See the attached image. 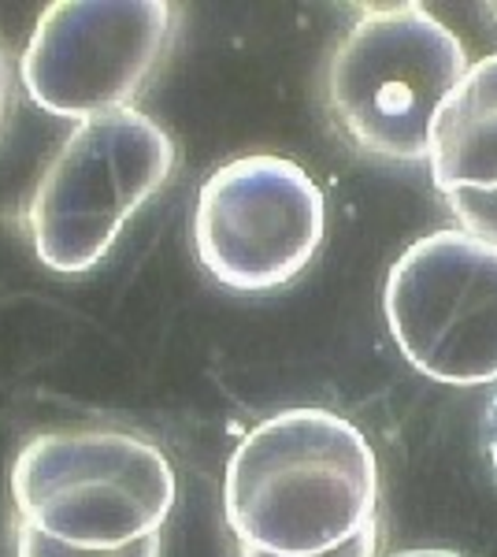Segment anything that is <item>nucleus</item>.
<instances>
[{
    "label": "nucleus",
    "instance_id": "0eeeda50",
    "mask_svg": "<svg viewBox=\"0 0 497 557\" xmlns=\"http://www.w3.org/2000/svg\"><path fill=\"white\" fill-rule=\"evenodd\" d=\"M327 209L315 178L286 157H241L204 178L194 249L204 272L238 294L294 283L323 246Z\"/></svg>",
    "mask_w": 497,
    "mask_h": 557
},
{
    "label": "nucleus",
    "instance_id": "f03ea898",
    "mask_svg": "<svg viewBox=\"0 0 497 557\" xmlns=\"http://www.w3.org/2000/svg\"><path fill=\"white\" fill-rule=\"evenodd\" d=\"M468 75L464 45L415 0L368 4L327 64V112L360 152L431 157V131Z\"/></svg>",
    "mask_w": 497,
    "mask_h": 557
},
{
    "label": "nucleus",
    "instance_id": "423d86ee",
    "mask_svg": "<svg viewBox=\"0 0 497 557\" xmlns=\"http://www.w3.org/2000/svg\"><path fill=\"white\" fill-rule=\"evenodd\" d=\"M175 38L167 0H52L23 52L30 101L63 120L131 108Z\"/></svg>",
    "mask_w": 497,
    "mask_h": 557
},
{
    "label": "nucleus",
    "instance_id": "f257e3e1",
    "mask_svg": "<svg viewBox=\"0 0 497 557\" xmlns=\"http://www.w3.org/2000/svg\"><path fill=\"white\" fill-rule=\"evenodd\" d=\"M378 465L364 431L331 409L260 420L231 454L223 513L238 546L320 554L375 520Z\"/></svg>",
    "mask_w": 497,
    "mask_h": 557
},
{
    "label": "nucleus",
    "instance_id": "2eb2a0df",
    "mask_svg": "<svg viewBox=\"0 0 497 557\" xmlns=\"http://www.w3.org/2000/svg\"><path fill=\"white\" fill-rule=\"evenodd\" d=\"M486 12H490V15H494V20H497V4H486Z\"/></svg>",
    "mask_w": 497,
    "mask_h": 557
},
{
    "label": "nucleus",
    "instance_id": "f8f14e48",
    "mask_svg": "<svg viewBox=\"0 0 497 557\" xmlns=\"http://www.w3.org/2000/svg\"><path fill=\"white\" fill-rule=\"evenodd\" d=\"M483 443H486V457L494 465V475H497V394L486 406V417H483Z\"/></svg>",
    "mask_w": 497,
    "mask_h": 557
},
{
    "label": "nucleus",
    "instance_id": "20e7f679",
    "mask_svg": "<svg viewBox=\"0 0 497 557\" xmlns=\"http://www.w3.org/2000/svg\"><path fill=\"white\" fill-rule=\"evenodd\" d=\"M171 172L175 141L146 112L123 108L83 120L34 186L26 209L34 253L60 275L89 272Z\"/></svg>",
    "mask_w": 497,
    "mask_h": 557
},
{
    "label": "nucleus",
    "instance_id": "6e6552de",
    "mask_svg": "<svg viewBox=\"0 0 497 557\" xmlns=\"http://www.w3.org/2000/svg\"><path fill=\"white\" fill-rule=\"evenodd\" d=\"M427 160L442 194L497 190V52L468 67L442 104Z\"/></svg>",
    "mask_w": 497,
    "mask_h": 557
},
{
    "label": "nucleus",
    "instance_id": "4468645a",
    "mask_svg": "<svg viewBox=\"0 0 497 557\" xmlns=\"http://www.w3.org/2000/svg\"><path fill=\"white\" fill-rule=\"evenodd\" d=\"M390 557H464L457 550H438V546H423V550H397Z\"/></svg>",
    "mask_w": 497,
    "mask_h": 557
},
{
    "label": "nucleus",
    "instance_id": "7ed1b4c3",
    "mask_svg": "<svg viewBox=\"0 0 497 557\" xmlns=\"http://www.w3.org/2000/svg\"><path fill=\"white\" fill-rule=\"evenodd\" d=\"M15 517L26 528L89 550L157 535L175 509V469L160 446L131 431H49L12 465Z\"/></svg>",
    "mask_w": 497,
    "mask_h": 557
},
{
    "label": "nucleus",
    "instance_id": "9b49d317",
    "mask_svg": "<svg viewBox=\"0 0 497 557\" xmlns=\"http://www.w3.org/2000/svg\"><path fill=\"white\" fill-rule=\"evenodd\" d=\"M375 550H378V524L372 520V524H364L346 543L320 554H264V550H252V546H238V557H375Z\"/></svg>",
    "mask_w": 497,
    "mask_h": 557
},
{
    "label": "nucleus",
    "instance_id": "1a4fd4ad",
    "mask_svg": "<svg viewBox=\"0 0 497 557\" xmlns=\"http://www.w3.org/2000/svg\"><path fill=\"white\" fill-rule=\"evenodd\" d=\"M15 557H160V532L115 546V550H89V546L60 543V539L45 535L38 528L20 524L15 528Z\"/></svg>",
    "mask_w": 497,
    "mask_h": 557
},
{
    "label": "nucleus",
    "instance_id": "ddd939ff",
    "mask_svg": "<svg viewBox=\"0 0 497 557\" xmlns=\"http://www.w3.org/2000/svg\"><path fill=\"white\" fill-rule=\"evenodd\" d=\"M8 112H12V71H8V57L0 49V131H4Z\"/></svg>",
    "mask_w": 497,
    "mask_h": 557
},
{
    "label": "nucleus",
    "instance_id": "9d476101",
    "mask_svg": "<svg viewBox=\"0 0 497 557\" xmlns=\"http://www.w3.org/2000/svg\"><path fill=\"white\" fill-rule=\"evenodd\" d=\"M449 209L464 223L468 235L486 238L497 246V190H453L446 194Z\"/></svg>",
    "mask_w": 497,
    "mask_h": 557
},
{
    "label": "nucleus",
    "instance_id": "39448f33",
    "mask_svg": "<svg viewBox=\"0 0 497 557\" xmlns=\"http://www.w3.org/2000/svg\"><path fill=\"white\" fill-rule=\"evenodd\" d=\"M386 323L415 372L438 383L497 380V246L468 231L412 242L386 275Z\"/></svg>",
    "mask_w": 497,
    "mask_h": 557
}]
</instances>
